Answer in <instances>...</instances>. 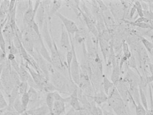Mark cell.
Here are the masks:
<instances>
[{"mask_svg":"<svg viewBox=\"0 0 153 115\" xmlns=\"http://www.w3.org/2000/svg\"><path fill=\"white\" fill-rule=\"evenodd\" d=\"M48 79L59 93L71 95L77 86L70 78L55 68L52 63H48Z\"/></svg>","mask_w":153,"mask_h":115,"instance_id":"1","label":"cell"},{"mask_svg":"<svg viewBox=\"0 0 153 115\" xmlns=\"http://www.w3.org/2000/svg\"><path fill=\"white\" fill-rule=\"evenodd\" d=\"M107 103L116 115H129L128 112L127 106L116 87L114 86L110 92Z\"/></svg>","mask_w":153,"mask_h":115,"instance_id":"2","label":"cell"},{"mask_svg":"<svg viewBox=\"0 0 153 115\" xmlns=\"http://www.w3.org/2000/svg\"><path fill=\"white\" fill-rule=\"evenodd\" d=\"M3 64V69L0 80L3 87L4 92L8 96L14 86L12 77V67L7 58Z\"/></svg>","mask_w":153,"mask_h":115,"instance_id":"3","label":"cell"},{"mask_svg":"<svg viewBox=\"0 0 153 115\" xmlns=\"http://www.w3.org/2000/svg\"><path fill=\"white\" fill-rule=\"evenodd\" d=\"M22 43L26 51L32 56L35 50V44L31 28L26 24L23 26Z\"/></svg>","mask_w":153,"mask_h":115,"instance_id":"4","label":"cell"},{"mask_svg":"<svg viewBox=\"0 0 153 115\" xmlns=\"http://www.w3.org/2000/svg\"><path fill=\"white\" fill-rule=\"evenodd\" d=\"M71 39L72 48L73 51V58L72 62L71 65L70 76H71V79L74 82V84L77 86L79 84V80H80L81 68H80V64H79L77 59L76 50H75V46L72 37L71 35Z\"/></svg>","mask_w":153,"mask_h":115,"instance_id":"5","label":"cell"},{"mask_svg":"<svg viewBox=\"0 0 153 115\" xmlns=\"http://www.w3.org/2000/svg\"><path fill=\"white\" fill-rule=\"evenodd\" d=\"M25 67L27 70L31 77L33 79L35 84L38 87L39 90H43L47 83L49 81V80L44 75L40 74L33 69L27 63L25 62Z\"/></svg>","mask_w":153,"mask_h":115,"instance_id":"6","label":"cell"},{"mask_svg":"<svg viewBox=\"0 0 153 115\" xmlns=\"http://www.w3.org/2000/svg\"><path fill=\"white\" fill-rule=\"evenodd\" d=\"M56 15L61 20L62 24L71 36L74 35L79 32L80 31L79 28L74 21L65 17L59 12H58Z\"/></svg>","mask_w":153,"mask_h":115,"instance_id":"7","label":"cell"},{"mask_svg":"<svg viewBox=\"0 0 153 115\" xmlns=\"http://www.w3.org/2000/svg\"><path fill=\"white\" fill-rule=\"evenodd\" d=\"M61 33L60 40V47L66 52L72 48L71 35L67 32L63 25H61Z\"/></svg>","mask_w":153,"mask_h":115,"instance_id":"8","label":"cell"},{"mask_svg":"<svg viewBox=\"0 0 153 115\" xmlns=\"http://www.w3.org/2000/svg\"><path fill=\"white\" fill-rule=\"evenodd\" d=\"M101 12L106 29L111 32L116 25V21L113 15L109 8Z\"/></svg>","mask_w":153,"mask_h":115,"instance_id":"9","label":"cell"},{"mask_svg":"<svg viewBox=\"0 0 153 115\" xmlns=\"http://www.w3.org/2000/svg\"><path fill=\"white\" fill-rule=\"evenodd\" d=\"M36 14L34 12V4L31 1H29L28 7L23 16V24L29 26L35 20Z\"/></svg>","mask_w":153,"mask_h":115,"instance_id":"10","label":"cell"},{"mask_svg":"<svg viewBox=\"0 0 153 115\" xmlns=\"http://www.w3.org/2000/svg\"><path fill=\"white\" fill-rule=\"evenodd\" d=\"M98 45L100 49L104 62L106 63L110 54L111 44V42L109 43L100 37L98 38Z\"/></svg>","mask_w":153,"mask_h":115,"instance_id":"11","label":"cell"},{"mask_svg":"<svg viewBox=\"0 0 153 115\" xmlns=\"http://www.w3.org/2000/svg\"><path fill=\"white\" fill-rule=\"evenodd\" d=\"M70 96V104L73 109L75 111H80L84 110L78 98V87L76 88Z\"/></svg>","mask_w":153,"mask_h":115,"instance_id":"12","label":"cell"},{"mask_svg":"<svg viewBox=\"0 0 153 115\" xmlns=\"http://www.w3.org/2000/svg\"><path fill=\"white\" fill-rule=\"evenodd\" d=\"M62 4L63 2L62 1H51L48 15V20L51 21L53 16L59 12Z\"/></svg>","mask_w":153,"mask_h":115,"instance_id":"13","label":"cell"},{"mask_svg":"<svg viewBox=\"0 0 153 115\" xmlns=\"http://www.w3.org/2000/svg\"><path fill=\"white\" fill-rule=\"evenodd\" d=\"M89 97L92 98L97 105L100 106L102 105L107 103L108 96L106 95L103 90H101L95 93L93 96Z\"/></svg>","mask_w":153,"mask_h":115,"instance_id":"14","label":"cell"},{"mask_svg":"<svg viewBox=\"0 0 153 115\" xmlns=\"http://www.w3.org/2000/svg\"><path fill=\"white\" fill-rule=\"evenodd\" d=\"M120 68L119 62L117 60V63L112 68V71L111 75L110 80L114 84V86H116L120 80Z\"/></svg>","mask_w":153,"mask_h":115,"instance_id":"15","label":"cell"},{"mask_svg":"<svg viewBox=\"0 0 153 115\" xmlns=\"http://www.w3.org/2000/svg\"><path fill=\"white\" fill-rule=\"evenodd\" d=\"M18 73L19 76L21 81L22 82H27L30 77V74L29 72H28L26 68V67H25V62L22 58H21L20 68Z\"/></svg>","mask_w":153,"mask_h":115,"instance_id":"16","label":"cell"},{"mask_svg":"<svg viewBox=\"0 0 153 115\" xmlns=\"http://www.w3.org/2000/svg\"><path fill=\"white\" fill-rule=\"evenodd\" d=\"M114 86H115L112 81L109 79L107 76L103 75L102 83V90L105 92V94L108 96L111 90Z\"/></svg>","mask_w":153,"mask_h":115,"instance_id":"17","label":"cell"},{"mask_svg":"<svg viewBox=\"0 0 153 115\" xmlns=\"http://www.w3.org/2000/svg\"><path fill=\"white\" fill-rule=\"evenodd\" d=\"M65 103L55 101L53 108V113L50 115H61L65 112Z\"/></svg>","mask_w":153,"mask_h":115,"instance_id":"18","label":"cell"},{"mask_svg":"<svg viewBox=\"0 0 153 115\" xmlns=\"http://www.w3.org/2000/svg\"><path fill=\"white\" fill-rule=\"evenodd\" d=\"M19 86H15L8 96V107H13V103L19 95Z\"/></svg>","mask_w":153,"mask_h":115,"instance_id":"19","label":"cell"},{"mask_svg":"<svg viewBox=\"0 0 153 115\" xmlns=\"http://www.w3.org/2000/svg\"><path fill=\"white\" fill-rule=\"evenodd\" d=\"M29 1H17L16 12H18L19 14L23 17L24 13L28 7Z\"/></svg>","mask_w":153,"mask_h":115,"instance_id":"20","label":"cell"},{"mask_svg":"<svg viewBox=\"0 0 153 115\" xmlns=\"http://www.w3.org/2000/svg\"><path fill=\"white\" fill-rule=\"evenodd\" d=\"M46 104L47 107L49 110V113L52 114L53 113V108L55 100L54 97L53 92V93H48L45 98Z\"/></svg>","mask_w":153,"mask_h":115,"instance_id":"21","label":"cell"},{"mask_svg":"<svg viewBox=\"0 0 153 115\" xmlns=\"http://www.w3.org/2000/svg\"><path fill=\"white\" fill-rule=\"evenodd\" d=\"M13 109L19 114V115L26 111L24 109L21 100V96L19 95L15 101H14L13 104Z\"/></svg>","mask_w":153,"mask_h":115,"instance_id":"22","label":"cell"},{"mask_svg":"<svg viewBox=\"0 0 153 115\" xmlns=\"http://www.w3.org/2000/svg\"><path fill=\"white\" fill-rule=\"evenodd\" d=\"M27 94L29 97V104L30 103L34 104L37 101L38 99L39 94L37 91V89L34 88L29 87L28 90Z\"/></svg>","mask_w":153,"mask_h":115,"instance_id":"23","label":"cell"},{"mask_svg":"<svg viewBox=\"0 0 153 115\" xmlns=\"http://www.w3.org/2000/svg\"><path fill=\"white\" fill-rule=\"evenodd\" d=\"M139 92L140 103L143 106L146 111H148L149 110V108H148L149 107H148L147 98H146L144 90L143 89V88L140 86H139Z\"/></svg>","mask_w":153,"mask_h":115,"instance_id":"24","label":"cell"},{"mask_svg":"<svg viewBox=\"0 0 153 115\" xmlns=\"http://www.w3.org/2000/svg\"><path fill=\"white\" fill-rule=\"evenodd\" d=\"M73 58V51L72 48H71V50L66 52V56H65L66 66H67V70H68V73H69V76L70 78H71L70 71H71V65L72 62Z\"/></svg>","mask_w":153,"mask_h":115,"instance_id":"25","label":"cell"},{"mask_svg":"<svg viewBox=\"0 0 153 115\" xmlns=\"http://www.w3.org/2000/svg\"><path fill=\"white\" fill-rule=\"evenodd\" d=\"M125 23H128V24H131L133 26H137L139 28H142L144 29H153V27L152 25L150 24V23H135L134 22L129 21L128 20H124Z\"/></svg>","mask_w":153,"mask_h":115,"instance_id":"26","label":"cell"},{"mask_svg":"<svg viewBox=\"0 0 153 115\" xmlns=\"http://www.w3.org/2000/svg\"><path fill=\"white\" fill-rule=\"evenodd\" d=\"M0 47L3 52L6 55V42L2 32V29L0 25Z\"/></svg>","mask_w":153,"mask_h":115,"instance_id":"27","label":"cell"},{"mask_svg":"<svg viewBox=\"0 0 153 115\" xmlns=\"http://www.w3.org/2000/svg\"><path fill=\"white\" fill-rule=\"evenodd\" d=\"M134 106L136 115H146L147 111L140 102L135 105Z\"/></svg>","mask_w":153,"mask_h":115,"instance_id":"28","label":"cell"},{"mask_svg":"<svg viewBox=\"0 0 153 115\" xmlns=\"http://www.w3.org/2000/svg\"><path fill=\"white\" fill-rule=\"evenodd\" d=\"M53 95L55 101L63 102L65 104V103H70V96L65 98H63L62 95H60V93H59L57 91L53 92Z\"/></svg>","mask_w":153,"mask_h":115,"instance_id":"29","label":"cell"},{"mask_svg":"<svg viewBox=\"0 0 153 115\" xmlns=\"http://www.w3.org/2000/svg\"><path fill=\"white\" fill-rule=\"evenodd\" d=\"M21 100L24 109L27 111L30 103L29 97L28 95L27 92L21 96Z\"/></svg>","mask_w":153,"mask_h":115,"instance_id":"30","label":"cell"},{"mask_svg":"<svg viewBox=\"0 0 153 115\" xmlns=\"http://www.w3.org/2000/svg\"><path fill=\"white\" fill-rule=\"evenodd\" d=\"M29 86L27 82H22L19 86V95L21 96L23 94L27 93L28 90Z\"/></svg>","mask_w":153,"mask_h":115,"instance_id":"31","label":"cell"},{"mask_svg":"<svg viewBox=\"0 0 153 115\" xmlns=\"http://www.w3.org/2000/svg\"><path fill=\"white\" fill-rule=\"evenodd\" d=\"M141 41L146 50L151 54H152L153 53V43L150 42L144 38H141Z\"/></svg>","mask_w":153,"mask_h":115,"instance_id":"32","label":"cell"},{"mask_svg":"<svg viewBox=\"0 0 153 115\" xmlns=\"http://www.w3.org/2000/svg\"><path fill=\"white\" fill-rule=\"evenodd\" d=\"M122 48L124 56L127 59H129L131 57V52L129 51L128 45L125 41H123L122 43Z\"/></svg>","mask_w":153,"mask_h":115,"instance_id":"33","label":"cell"},{"mask_svg":"<svg viewBox=\"0 0 153 115\" xmlns=\"http://www.w3.org/2000/svg\"><path fill=\"white\" fill-rule=\"evenodd\" d=\"M8 106V103L4 98L3 92L0 91V110L5 109Z\"/></svg>","mask_w":153,"mask_h":115,"instance_id":"34","label":"cell"},{"mask_svg":"<svg viewBox=\"0 0 153 115\" xmlns=\"http://www.w3.org/2000/svg\"><path fill=\"white\" fill-rule=\"evenodd\" d=\"M134 5H135L139 17H144L143 9L141 2L139 1H137Z\"/></svg>","mask_w":153,"mask_h":115,"instance_id":"35","label":"cell"},{"mask_svg":"<svg viewBox=\"0 0 153 115\" xmlns=\"http://www.w3.org/2000/svg\"><path fill=\"white\" fill-rule=\"evenodd\" d=\"M8 49L9 50V53H10V54H13L15 56H16L17 54H19V51L18 49L14 46L13 41L12 42L10 45L8 46Z\"/></svg>","mask_w":153,"mask_h":115,"instance_id":"36","label":"cell"},{"mask_svg":"<svg viewBox=\"0 0 153 115\" xmlns=\"http://www.w3.org/2000/svg\"><path fill=\"white\" fill-rule=\"evenodd\" d=\"M19 114L13 109V107H7L2 115H19Z\"/></svg>","mask_w":153,"mask_h":115,"instance_id":"37","label":"cell"},{"mask_svg":"<svg viewBox=\"0 0 153 115\" xmlns=\"http://www.w3.org/2000/svg\"><path fill=\"white\" fill-rule=\"evenodd\" d=\"M10 62L12 68L18 73L20 68V64H19L16 59Z\"/></svg>","mask_w":153,"mask_h":115,"instance_id":"38","label":"cell"},{"mask_svg":"<svg viewBox=\"0 0 153 115\" xmlns=\"http://www.w3.org/2000/svg\"><path fill=\"white\" fill-rule=\"evenodd\" d=\"M6 56H6V54H4L2 50L0 47V65L2 64L4 62V61L6 60Z\"/></svg>","mask_w":153,"mask_h":115,"instance_id":"39","label":"cell"},{"mask_svg":"<svg viewBox=\"0 0 153 115\" xmlns=\"http://www.w3.org/2000/svg\"><path fill=\"white\" fill-rule=\"evenodd\" d=\"M16 56L13 55V54L9 53L6 56V58H7V60L10 62L16 59V56Z\"/></svg>","mask_w":153,"mask_h":115,"instance_id":"40","label":"cell"},{"mask_svg":"<svg viewBox=\"0 0 153 115\" xmlns=\"http://www.w3.org/2000/svg\"><path fill=\"white\" fill-rule=\"evenodd\" d=\"M137 11L135 5H134L133 7L131 9V11L130 12V19H132L135 13Z\"/></svg>","mask_w":153,"mask_h":115,"instance_id":"41","label":"cell"},{"mask_svg":"<svg viewBox=\"0 0 153 115\" xmlns=\"http://www.w3.org/2000/svg\"><path fill=\"white\" fill-rule=\"evenodd\" d=\"M102 111H103V115H116L111 111H108L107 109H105L104 107H102Z\"/></svg>","mask_w":153,"mask_h":115,"instance_id":"42","label":"cell"},{"mask_svg":"<svg viewBox=\"0 0 153 115\" xmlns=\"http://www.w3.org/2000/svg\"><path fill=\"white\" fill-rule=\"evenodd\" d=\"M153 82V73L150 77H148L146 78V84H150V83Z\"/></svg>","mask_w":153,"mask_h":115,"instance_id":"43","label":"cell"},{"mask_svg":"<svg viewBox=\"0 0 153 115\" xmlns=\"http://www.w3.org/2000/svg\"><path fill=\"white\" fill-rule=\"evenodd\" d=\"M147 33H146V35L148 36V37H150L151 39H152L153 41V32L152 31H149L147 32Z\"/></svg>","mask_w":153,"mask_h":115,"instance_id":"44","label":"cell"},{"mask_svg":"<svg viewBox=\"0 0 153 115\" xmlns=\"http://www.w3.org/2000/svg\"><path fill=\"white\" fill-rule=\"evenodd\" d=\"M3 69V64L2 63V64L0 65V78H1V76Z\"/></svg>","mask_w":153,"mask_h":115,"instance_id":"45","label":"cell"},{"mask_svg":"<svg viewBox=\"0 0 153 115\" xmlns=\"http://www.w3.org/2000/svg\"><path fill=\"white\" fill-rule=\"evenodd\" d=\"M146 115H153V111L152 110H148V111H147V113H146Z\"/></svg>","mask_w":153,"mask_h":115,"instance_id":"46","label":"cell"},{"mask_svg":"<svg viewBox=\"0 0 153 115\" xmlns=\"http://www.w3.org/2000/svg\"><path fill=\"white\" fill-rule=\"evenodd\" d=\"M0 91L2 92H4L3 87L1 83V80H0Z\"/></svg>","mask_w":153,"mask_h":115,"instance_id":"47","label":"cell"},{"mask_svg":"<svg viewBox=\"0 0 153 115\" xmlns=\"http://www.w3.org/2000/svg\"><path fill=\"white\" fill-rule=\"evenodd\" d=\"M19 115H30V114H29V113H28L27 111H25V112H24V113H22L21 114Z\"/></svg>","mask_w":153,"mask_h":115,"instance_id":"48","label":"cell"},{"mask_svg":"<svg viewBox=\"0 0 153 115\" xmlns=\"http://www.w3.org/2000/svg\"><path fill=\"white\" fill-rule=\"evenodd\" d=\"M5 109H1L0 110V115H2L3 113H4V111H5Z\"/></svg>","mask_w":153,"mask_h":115,"instance_id":"49","label":"cell"},{"mask_svg":"<svg viewBox=\"0 0 153 115\" xmlns=\"http://www.w3.org/2000/svg\"><path fill=\"white\" fill-rule=\"evenodd\" d=\"M151 110H152L153 111V104L152 107V108H151Z\"/></svg>","mask_w":153,"mask_h":115,"instance_id":"50","label":"cell"}]
</instances>
